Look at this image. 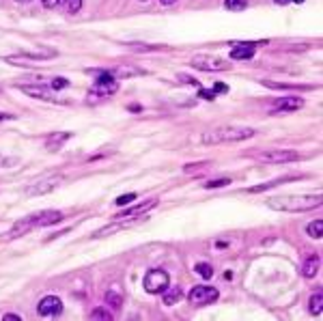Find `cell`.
Returning a JSON list of instances; mask_svg holds the SVG:
<instances>
[{
	"mask_svg": "<svg viewBox=\"0 0 323 321\" xmlns=\"http://www.w3.org/2000/svg\"><path fill=\"white\" fill-rule=\"evenodd\" d=\"M179 80H183L185 84H199V80H194L192 76H185V74H179Z\"/></svg>",
	"mask_w": 323,
	"mask_h": 321,
	"instance_id": "836d02e7",
	"label": "cell"
},
{
	"mask_svg": "<svg viewBox=\"0 0 323 321\" xmlns=\"http://www.w3.org/2000/svg\"><path fill=\"white\" fill-rule=\"evenodd\" d=\"M112 78H132V76H144V69H138V67H119V69H112L110 71Z\"/></svg>",
	"mask_w": 323,
	"mask_h": 321,
	"instance_id": "ac0fdd59",
	"label": "cell"
},
{
	"mask_svg": "<svg viewBox=\"0 0 323 321\" xmlns=\"http://www.w3.org/2000/svg\"><path fill=\"white\" fill-rule=\"evenodd\" d=\"M302 106H304L302 97H283L272 106V115L274 112H293V110H299Z\"/></svg>",
	"mask_w": 323,
	"mask_h": 321,
	"instance_id": "4fadbf2b",
	"label": "cell"
},
{
	"mask_svg": "<svg viewBox=\"0 0 323 321\" xmlns=\"http://www.w3.org/2000/svg\"><path fill=\"white\" fill-rule=\"evenodd\" d=\"M248 7V0H224V9L228 11H244Z\"/></svg>",
	"mask_w": 323,
	"mask_h": 321,
	"instance_id": "7402d4cb",
	"label": "cell"
},
{
	"mask_svg": "<svg viewBox=\"0 0 323 321\" xmlns=\"http://www.w3.org/2000/svg\"><path fill=\"white\" fill-rule=\"evenodd\" d=\"M67 87H69V80L67 78H54V80H52V89H54V91L67 89Z\"/></svg>",
	"mask_w": 323,
	"mask_h": 321,
	"instance_id": "83f0119b",
	"label": "cell"
},
{
	"mask_svg": "<svg viewBox=\"0 0 323 321\" xmlns=\"http://www.w3.org/2000/svg\"><path fill=\"white\" fill-rule=\"evenodd\" d=\"M291 3H304V0H291Z\"/></svg>",
	"mask_w": 323,
	"mask_h": 321,
	"instance_id": "60d3db41",
	"label": "cell"
},
{
	"mask_svg": "<svg viewBox=\"0 0 323 321\" xmlns=\"http://www.w3.org/2000/svg\"><path fill=\"white\" fill-rule=\"evenodd\" d=\"M199 95L203 99H207V101H213L216 99V91H199Z\"/></svg>",
	"mask_w": 323,
	"mask_h": 321,
	"instance_id": "1f68e13d",
	"label": "cell"
},
{
	"mask_svg": "<svg viewBox=\"0 0 323 321\" xmlns=\"http://www.w3.org/2000/svg\"><path fill=\"white\" fill-rule=\"evenodd\" d=\"M127 48L136 50V52H151V50H160L162 46H149V44H127Z\"/></svg>",
	"mask_w": 323,
	"mask_h": 321,
	"instance_id": "484cf974",
	"label": "cell"
},
{
	"mask_svg": "<svg viewBox=\"0 0 323 321\" xmlns=\"http://www.w3.org/2000/svg\"><path fill=\"white\" fill-rule=\"evenodd\" d=\"M19 91L26 93L28 97H35V99H41V101H52V103H65V99H58L54 97V93H52L48 87L44 84H24V87H19Z\"/></svg>",
	"mask_w": 323,
	"mask_h": 321,
	"instance_id": "30bf717a",
	"label": "cell"
},
{
	"mask_svg": "<svg viewBox=\"0 0 323 321\" xmlns=\"http://www.w3.org/2000/svg\"><path fill=\"white\" fill-rule=\"evenodd\" d=\"M162 297H164V304L166 306H175L183 297V291H181L179 287H166L164 291H162Z\"/></svg>",
	"mask_w": 323,
	"mask_h": 321,
	"instance_id": "e0dca14e",
	"label": "cell"
},
{
	"mask_svg": "<svg viewBox=\"0 0 323 321\" xmlns=\"http://www.w3.org/2000/svg\"><path fill=\"white\" fill-rule=\"evenodd\" d=\"M62 220V213L56 209H46V211H37V213H30L26 218L17 220L11 231L7 233L9 240H15V237H22L26 233H30L33 229H41V226H52V224H58Z\"/></svg>",
	"mask_w": 323,
	"mask_h": 321,
	"instance_id": "6da1fadb",
	"label": "cell"
},
{
	"mask_svg": "<svg viewBox=\"0 0 323 321\" xmlns=\"http://www.w3.org/2000/svg\"><path fill=\"white\" fill-rule=\"evenodd\" d=\"M140 3H147V0H140Z\"/></svg>",
	"mask_w": 323,
	"mask_h": 321,
	"instance_id": "b9f144b4",
	"label": "cell"
},
{
	"mask_svg": "<svg viewBox=\"0 0 323 321\" xmlns=\"http://www.w3.org/2000/svg\"><path fill=\"white\" fill-rule=\"evenodd\" d=\"M132 201H136V194H134V192H130V194H123V196H119V199H117V201H114V203H117L119 207H125V205H130Z\"/></svg>",
	"mask_w": 323,
	"mask_h": 321,
	"instance_id": "4316f807",
	"label": "cell"
},
{
	"mask_svg": "<svg viewBox=\"0 0 323 321\" xmlns=\"http://www.w3.org/2000/svg\"><path fill=\"white\" fill-rule=\"evenodd\" d=\"M274 3H276V5H280V7H283V5H289V3H291V0H274Z\"/></svg>",
	"mask_w": 323,
	"mask_h": 321,
	"instance_id": "f35d334b",
	"label": "cell"
},
{
	"mask_svg": "<svg viewBox=\"0 0 323 321\" xmlns=\"http://www.w3.org/2000/svg\"><path fill=\"white\" fill-rule=\"evenodd\" d=\"M222 185H231V179H226V177H222V179H209L205 183V188L207 190H216V188H222Z\"/></svg>",
	"mask_w": 323,
	"mask_h": 321,
	"instance_id": "d4e9b609",
	"label": "cell"
},
{
	"mask_svg": "<svg viewBox=\"0 0 323 321\" xmlns=\"http://www.w3.org/2000/svg\"><path fill=\"white\" fill-rule=\"evenodd\" d=\"M226 91H228L226 84H216V93H226Z\"/></svg>",
	"mask_w": 323,
	"mask_h": 321,
	"instance_id": "8d00e7d4",
	"label": "cell"
},
{
	"mask_svg": "<svg viewBox=\"0 0 323 321\" xmlns=\"http://www.w3.org/2000/svg\"><path fill=\"white\" fill-rule=\"evenodd\" d=\"M306 233L312 237V240H321L323 237V220H315L306 226Z\"/></svg>",
	"mask_w": 323,
	"mask_h": 321,
	"instance_id": "d6986e66",
	"label": "cell"
},
{
	"mask_svg": "<svg viewBox=\"0 0 323 321\" xmlns=\"http://www.w3.org/2000/svg\"><path fill=\"white\" fill-rule=\"evenodd\" d=\"M194 272L199 274L201 278H205V281H209V278L213 276V267L209 265V263H196V267H194Z\"/></svg>",
	"mask_w": 323,
	"mask_h": 321,
	"instance_id": "44dd1931",
	"label": "cell"
},
{
	"mask_svg": "<svg viewBox=\"0 0 323 321\" xmlns=\"http://www.w3.org/2000/svg\"><path fill=\"white\" fill-rule=\"evenodd\" d=\"M256 158L267 164H289V162L299 160V153L293 149H269L263 153H256Z\"/></svg>",
	"mask_w": 323,
	"mask_h": 321,
	"instance_id": "52a82bcc",
	"label": "cell"
},
{
	"mask_svg": "<svg viewBox=\"0 0 323 321\" xmlns=\"http://www.w3.org/2000/svg\"><path fill=\"white\" fill-rule=\"evenodd\" d=\"M13 119H17V117L9 115V112H0V123H3V121H13Z\"/></svg>",
	"mask_w": 323,
	"mask_h": 321,
	"instance_id": "d590c367",
	"label": "cell"
},
{
	"mask_svg": "<svg viewBox=\"0 0 323 321\" xmlns=\"http://www.w3.org/2000/svg\"><path fill=\"white\" fill-rule=\"evenodd\" d=\"M60 3H62V0H41V5H44L46 9H56Z\"/></svg>",
	"mask_w": 323,
	"mask_h": 321,
	"instance_id": "d6a6232c",
	"label": "cell"
},
{
	"mask_svg": "<svg viewBox=\"0 0 323 321\" xmlns=\"http://www.w3.org/2000/svg\"><path fill=\"white\" fill-rule=\"evenodd\" d=\"M5 321H22V315H15V313H7L5 317H3Z\"/></svg>",
	"mask_w": 323,
	"mask_h": 321,
	"instance_id": "e575fe53",
	"label": "cell"
},
{
	"mask_svg": "<svg viewBox=\"0 0 323 321\" xmlns=\"http://www.w3.org/2000/svg\"><path fill=\"white\" fill-rule=\"evenodd\" d=\"M192 65H194V69H201V71H226V69H231V65H228L226 60L218 58V56H207V54L194 56Z\"/></svg>",
	"mask_w": 323,
	"mask_h": 321,
	"instance_id": "9c48e42d",
	"label": "cell"
},
{
	"mask_svg": "<svg viewBox=\"0 0 323 321\" xmlns=\"http://www.w3.org/2000/svg\"><path fill=\"white\" fill-rule=\"evenodd\" d=\"M60 181H62L60 175H54V177H46V179H41V181H37V183H33V185H28L26 194H28V196H44V194H48V192H52V190H56L58 185H60Z\"/></svg>",
	"mask_w": 323,
	"mask_h": 321,
	"instance_id": "8fae6325",
	"label": "cell"
},
{
	"mask_svg": "<svg viewBox=\"0 0 323 321\" xmlns=\"http://www.w3.org/2000/svg\"><path fill=\"white\" fill-rule=\"evenodd\" d=\"M267 205L276 211H308L321 205V194H289V196H274Z\"/></svg>",
	"mask_w": 323,
	"mask_h": 321,
	"instance_id": "7a4b0ae2",
	"label": "cell"
},
{
	"mask_svg": "<svg viewBox=\"0 0 323 321\" xmlns=\"http://www.w3.org/2000/svg\"><path fill=\"white\" fill-rule=\"evenodd\" d=\"M91 319H103V321H110V319H112V313H110L108 308L97 306V308L91 313Z\"/></svg>",
	"mask_w": 323,
	"mask_h": 321,
	"instance_id": "603a6c76",
	"label": "cell"
},
{
	"mask_svg": "<svg viewBox=\"0 0 323 321\" xmlns=\"http://www.w3.org/2000/svg\"><path fill=\"white\" fill-rule=\"evenodd\" d=\"M158 205V199H149L144 203H138V205H132L127 207V209H123L121 213H117L112 220H119V222H125V224H132L136 220H142V216L147 213L149 209H153V207Z\"/></svg>",
	"mask_w": 323,
	"mask_h": 321,
	"instance_id": "5b68a950",
	"label": "cell"
},
{
	"mask_svg": "<svg viewBox=\"0 0 323 321\" xmlns=\"http://www.w3.org/2000/svg\"><path fill=\"white\" fill-rule=\"evenodd\" d=\"M106 302H108V306H112V308H121L123 297H121L117 291H108V293H106Z\"/></svg>",
	"mask_w": 323,
	"mask_h": 321,
	"instance_id": "cb8c5ba5",
	"label": "cell"
},
{
	"mask_svg": "<svg viewBox=\"0 0 323 321\" xmlns=\"http://www.w3.org/2000/svg\"><path fill=\"white\" fill-rule=\"evenodd\" d=\"M321 304H323V295L321 291H317L315 295L310 297V302H308V310L312 315H321Z\"/></svg>",
	"mask_w": 323,
	"mask_h": 321,
	"instance_id": "ffe728a7",
	"label": "cell"
},
{
	"mask_svg": "<svg viewBox=\"0 0 323 321\" xmlns=\"http://www.w3.org/2000/svg\"><path fill=\"white\" fill-rule=\"evenodd\" d=\"M218 297H220L218 289L207 287V285H196L192 291H190V295H187V299H190L192 306H207V304L216 302Z\"/></svg>",
	"mask_w": 323,
	"mask_h": 321,
	"instance_id": "ba28073f",
	"label": "cell"
},
{
	"mask_svg": "<svg viewBox=\"0 0 323 321\" xmlns=\"http://www.w3.org/2000/svg\"><path fill=\"white\" fill-rule=\"evenodd\" d=\"M74 134L71 132H60V134H52V136H48V140H46V149L48 151H58L62 144H65Z\"/></svg>",
	"mask_w": 323,
	"mask_h": 321,
	"instance_id": "5bb4252c",
	"label": "cell"
},
{
	"mask_svg": "<svg viewBox=\"0 0 323 321\" xmlns=\"http://www.w3.org/2000/svg\"><path fill=\"white\" fill-rule=\"evenodd\" d=\"M82 7V0H67V13H78Z\"/></svg>",
	"mask_w": 323,
	"mask_h": 321,
	"instance_id": "f1b7e54d",
	"label": "cell"
},
{
	"mask_svg": "<svg viewBox=\"0 0 323 321\" xmlns=\"http://www.w3.org/2000/svg\"><path fill=\"white\" fill-rule=\"evenodd\" d=\"M168 285H170V276L164 270H151V272H147V276H144V281H142L144 291L151 293V295L162 293Z\"/></svg>",
	"mask_w": 323,
	"mask_h": 321,
	"instance_id": "8992f818",
	"label": "cell"
},
{
	"mask_svg": "<svg viewBox=\"0 0 323 321\" xmlns=\"http://www.w3.org/2000/svg\"><path fill=\"white\" fill-rule=\"evenodd\" d=\"M119 91V82L117 78H112L110 76V71H103V74L95 80V87H93V91L89 93V101L93 99H103V97H108L112 95V93H117Z\"/></svg>",
	"mask_w": 323,
	"mask_h": 321,
	"instance_id": "277c9868",
	"label": "cell"
},
{
	"mask_svg": "<svg viewBox=\"0 0 323 321\" xmlns=\"http://www.w3.org/2000/svg\"><path fill=\"white\" fill-rule=\"evenodd\" d=\"M254 130L252 127H242V125H222V127H216L211 132H207L203 136L205 144H222V142H239V140H246V138H252L254 136Z\"/></svg>",
	"mask_w": 323,
	"mask_h": 321,
	"instance_id": "3957f363",
	"label": "cell"
},
{
	"mask_svg": "<svg viewBox=\"0 0 323 321\" xmlns=\"http://www.w3.org/2000/svg\"><path fill=\"white\" fill-rule=\"evenodd\" d=\"M41 317H58L62 313V302L56 295H46L37 306Z\"/></svg>",
	"mask_w": 323,
	"mask_h": 321,
	"instance_id": "7c38bea8",
	"label": "cell"
},
{
	"mask_svg": "<svg viewBox=\"0 0 323 321\" xmlns=\"http://www.w3.org/2000/svg\"><path fill=\"white\" fill-rule=\"evenodd\" d=\"M17 5H28V3H33V0H15Z\"/></svg>",
	"mask_w": 323,
	"mask_h": 321,
	"instance_id": "ab89813d",
	"label": "cell"
},
{
	"mask_svg": "<svg viewBox=\"0 0 323 321\" xmlns=\"http://www.w3.org/2000/svg\"><path fill=\"white\" fill-rule=\"evenodd\" d=\"M19 160L17 158H7V155L0 153V166H15Z\"/></svg>",
	"mask_w": 323,
	"mask_h": 321,
	"instance_id": "f546056e",
	"label": "cell"
},
{
	"mask_svg": "<svg viewBox=\"0 0 323 321\" xmlns=\"http://www.w3.org/2000/svg\"><path fill=\"white\" fill-rule=\"evenodd\" d=\"M319 267H321V256L315 254V256H310L304 261V265H302V274H304V278H315Z\"/></svg>",
	"mask_w": 323,
	"mask_h": 321,
	"instance_id": "9a60e30c",
	"label": "cell"
},
{
	"mask_svg": "<svg viewBox=\"0 0 323 321\" xmlns=\"http://www.w3.org/2000/svg\"><path fill=\"white\" fill-rule=\"evenodd\" d=\"M203 166H209V162H196V164H185V173H192V170H199Z\"/></svg>",
	"mask_w": 323,
	"mask_h": 321,
	"instance_id": "4dcf8cb0",
	"label": "cell"
},
{
	"mask_svg": "<svg viewBox=\"0 0 323 321\" xmlns=\"http://www.w3.org/2000/svg\"><path fill=\"white\" fill-rule=\"evenodd\" d=\"M160 3H162V5H166V7H170V5H175V3H177V0H160Z\"/></svg>",
	"mask_w": 323,
	"mask_h": 321,
	"instance_id": "74e56055",
	"label": "cell"
},
{
	"mask_svg": "<svg viewBox=\"0 0 323 321\" xmlns=\"http://www.w3.org/2000/svg\"><path fill=\"white\" fill-rule=\"evenodd\" d=\"M254 56V48L250 44H242V46H235L231 50V58L233 60H246V58H252Z\"/></svg>",
	"mask_w": 323,
	"mask_h": 321,
	"instance_id": "2e32d148",
	"label": "cell"
}]
</instances>
